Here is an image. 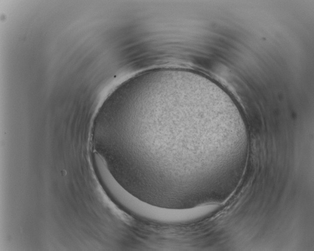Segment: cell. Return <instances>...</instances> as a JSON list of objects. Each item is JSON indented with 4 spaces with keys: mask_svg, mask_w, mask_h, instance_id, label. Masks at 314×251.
Listing matches in <instances>:
<instances>
[{
    "mask_svg": "<svg viewBox=\"0 0 314 251\" xmlns=\"http://www.w3.org/2000/svg\"><path fill=\"white\" fill-rule=\"evenodd\" d=\"M206 90L189 76L152 78L125 89L115 127L128 158L139 170L193 185L197 145L207 119Z\"/></svg>",
    "mask_w": 314,
    "mask_h": 251,
    "instance_id": "1",
    "label": "cell"
},
{
    "mask_svg": "<svg viewBox=\"0 0 314 251\" xmlns=\"http://www.w3.org/2000/svg\"><path fill=\"white\" fill-rule=\"evenodd\" d=\"M97 176L106 192L118 204L142 218L162 223H189L193 214L190 209L161 208L141 201L126 191L116 180L107 164L99 161L95 164Z\"/></svg>",
    "mask_w": 314,
    "mask_h": 251,
    "instance_id": "2",
    "label": "cell"
}]
</instances>
